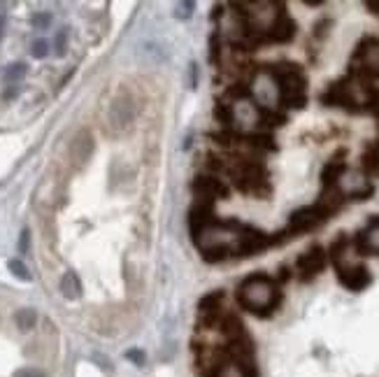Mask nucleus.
<instances>
[{"mask_svg":"<svg viewBox=\"0 0 379 377\" xmlns=\"http://www.w3.org/2000/svg\"><path fill=\"white\" fill-rule=\"evenodd\" d=\"M288 279H291V268H288V265H281V268H279V275H277V279H274V282L284 284V282H288Z\"/></svg>","mask_w":379,"mask_h":377,"instance_id":"39","label":"nucleus"},{"mask_svg":"<svg viewBox=\"0 0 379 377\" xmlns=\"http://www.w3.org/2000/svg\"><path fill=\"white\" fill-rule=\"evenodd\" d=\"M366 7H368V10L373 12V14H377V17H379V0H370V3H366Z\"/></svg>","mask_w":379,"mask_h":377,"instance_id":"42","label":"nucleus"},{"mask_svg":"<svg viewBox=\"0 0 379 377\" xmlns=\"http://www.w3.org/2000/svg\"><path fill=\"white\" fill-rule=\"evenodd\" d=\"M5 35V14H0V40H3Z\"/></svg>","mask_w":379,"mask_h":377,"instance_id":"44","label":"nucleus"},{"mask_svg":"<svg viewBox=\"0 0 379 377\" xmlns=\"http://www.w3.org/2000/svg\"><path fill=\"white\" fill-rule=\"evenodd\" d=\"M28 247H31V233H28V231H21V238H19V251H21V254H26Z\"/></svg>","mask_w":379,"mask_h":377,"instance_id":"38","label":"nucleus"},{"mask_svg":"<svg viewBox=\"0 0 379 377\" xmlns=\"http://www.w3.org/2000/svg\"><path fill=\"white\" fill-rule=\"evenodd\" d=\"M221 47H224V40H221V33L219 31H214L210 35V61L214 65H219L221 63Z\"/></svg>","mask_w":379,"mask_h":377,"instance_id":"28","label":"nucleus"},{"mask_svg":"<svg viewBox=\"0 0 379 377\" xmlns=\"http://www.w3.org/2000/svg\"><path fill=\"white\" fill-rule=\"evenodd\" d=\"M14 377H47V375L38 371V368H21V371L14 373Z\"/></svg>","mask_w":379,"mask_h":377,"instance_id":"36","label":"nucleus"},{"mask_svg":"<svg viewBox=\"0 0 379 377\" xmlns=\"http://www.w3.org/2000/svg\"><path fill=\"white\" fill-rule=\"evenodd\" d=\"M361 168L366 177H375L379 180V140L366 145V150L361 154Z\"/></svg>","mask_w":379,"mask_h":377,"instance_id":"16","label":"nucleus"},{"mask_svg":"<svg viewBox=\"0 0 379 377\" xmlns=\"http://www.w3.org/2000/svg\"><path fill=\"white\" fill-rule=\"evenodd\" d=\"M352 245H354L356 254H359V256H370V254H373V249H370V242H368L366 231H359V233H356V235H354V240H352Z\"/></svg>","mask_w":379,"mask_h":377,"instance_id":"29","label":"nucleus"},{"mask_svg":"<svg viewBox=\"0 0 379 377\" xmlns=\"http://www.w3.org/2000/svg\"><path fill=\"white\" fill-rule=\"evenodd\" d=\"M61 293L65 296L68 300H75L79 298V293H81V282H79V277L75 275V272H65V275L61 277Z\"/></svg>","mask_w":379,"mask_h":377,"instance_id":"20","label":"nucleus"},{"mask_svg":"<svg viewBox=\"0 0 379 377\" xmlns=\"http://www.w3.org/2000/svg\"><path fill=\"white\" fill-rule=\"evenodd\" d=\"M328 219H331V214L319 208L317 203L314 205H305V208L295 210L291 217H288L284 235H286V238H295V235L310 233V231H314V228L324 226Z\"/></svg>","mask_w":379,"mask_h":377,"instance_id":"6","label":"nucleus"},{"mask_svg":"<svg viewBox=\"0 0 379 377\" xmlns=\"http://www.w3.org/2000/svg\"><path fill=\"white\" fill-rule=\"evenodd\" d=\"M267 247H272V235H267L261 228H254L249 224H240L235 231V242L230 245V256L237 258L256 256Z\"/></svg>","mask_w":379,"mask_h":377,"instance_id":"4","label":"nucleus"},{"mask_svg":"<svg viewBox=\"0 0 379 377\" xmlns=\"http://www.w3.org/2000/svg\"><path fill=\"white\" fill-rule=\"evenodd\" d=\"M338 187L342 189L345 198H354V201H368V198L375 194V187L366 180V175H363V173H349V170L342 175Z\"/></svg>","mask_w":379,"mask_h":377,"instance_id":"11","label":"nucleus"},{"mask_svg":"<svg viewBox=\"0 0 379 377\" xmlns=\"http://www.w3.org/2000/svg\"><path fill=\"white\" fill-rule=\"evenodd\" d=\"M281 291L277 289V282L267 272H254L244 277L242 284L237 286V303L247 312L267 319L274 315V310L281 305Z\"/></svg>","mask_w":379,"mask_h":377,"instance_id":"1","label":"nucleus"},{"mask_svg":"<svg viewBox=\"0 0 379 377\" xmlns=\"http://www.w3.org/2000/svg\"><path fill=\"white\" fill-rule=\"evenodd\" d=\"M17 93H19L17 88H7V91H5V98H7V100H10V98H17Z\"/></svg>","mask_w":379,"mask_h":377,"instance_id":"43","label":"nucleus"},{"mask_svg":"<svg viewBox=\"0 0 379 377\" xmlns=\"http://www.w3.org/2000/svg\"><path fill=\"white\" fill-rule=\"evenodd\" d=\"M200 166L207 170V175H217V173H226L228 166L224 159H219L217 154H205L203 161H200Z\"/></svg>","mask_w":379,"mask_h":377,"instance_id":"24","label":"nucleus"},{"mask_svg":"<svg viewBox=\"0 0 379 377\" xmlns=\"http://www.w3.org/2000/svg\"><path fill=\"white\" fill-rule=\"evenodd\" d=\"M217 224H219V217H217V212H214V201L196 198V203H193L189 210V228H191L193 238Z\"/></svg>","mask_w":379,"mask_h":377,"instance_id":"10","label":"nucleus"},{"mask_svg":"<svg viewBox=\"0 0 379 377\" xmlns=\"http://www.w3.org/2000/svg\"><path fill=\"white\" fill-rule=\"evenodd\" d=\"M256 119L267 133L270 128H281V126L288 121V117L284 112H279V110L270 107V105H256Z\"/></svg>","mask_w":379,"mask_h":377,"instance_id":"17","label":"nucleus"},{"mask_svg":"<svg viewBox=\"0 0 379 377\" xmlns=\"http://www.w3.org/2000/svg\"><path fill=\"white\" fill-rule=\"evenodd\" d=\"M251 86L247 82H233L228 88H226V98H233V100H249L251 98Z\"/></svg>","mask_w":379,"mask_h":377,"instance_id":"26","label":"nucleus"},{"mask_svg":"<svg viewBox=\"0 0 379 377\" xmlns=\"http://www.w3.org/2000/svg\"><path fill=\"white\" fill-rule=\"evenodd\" d=\"M263 72L277 86L279 105L288 110H302L307 105V75L298 63L281 61L274 65H265Z\"/></svg>","mask_w":379,"mask_h":377,"instance_id":"2","label":"nucleus"},{"mask_svg":"<svg viewBox=\"0 0 379 377\" xmlns=\"http://www.w3.org/2000/svg\"><path fill=\"white\" fill-rule=\"evenodd\" d=\"M242 145H247L249 150H254L256 154H267V152H277V143H274L272 133H244Z\"/></svg>","mask_w":379,"mask_h":377,"instance_id":"14","label":"nucleus"},{"mask_svg":"<svg viewBox=\"0 0 379 377\" xmlns=\"http://www.w3.org/2000/svg\"><path fill=\"white\" fill-rule=\"evenodd\" d=\"M14 322H17L19 331H31L35 326V322H38V315H35V310L24 307V310H19V312L14 315Z\"/></svg>","mask_w":379,"mask_h":377,"instance_id":"25","label":"nucleus"},{"mask_svg":"<svg viewBox=\"0 0 379 377\" xmlns=\"http://www.w3.org/2000/svg\"><path fill=\"white\" fill-rule=\"evenodd\" d=\"M347 150H338V154L333 157L328 164L324 166L321 170V187L324 189H331V187H338L340 180H342V175L347 173Z\"/></svg>","mask_w":379,"mask_h":377,"instance_id":"13","label":"nucleus"},{"mask_svg":"<svg viewBox=\"0 0 379 377\" xmlns=\"http://www.w3.org/2000/svg\"><path fill=\"white\" fill-rule=\"evenodd\" d=\"M319 100H321V105H326V107L347 110L349 114H361L363 112L361 100L356 98V93H354V79L349 75L340 77L333 84H328V88L319 95Z\"/></svg>","mask_w":379,"mask_h":377,"instance_id":"5","label":"nucleus"},{"mask_svg":"<svg viewBox=\"0 0 379 377\" xmlns=\"http://www.w3.org/2000/svg\"><path fill=\"white\" fill-rule=\"evenodd\" d=\"M214 377H247V375H244L242 366H237L235 361H228V364H224L219 368Z\"/></svg>","mask_w":379,"mask_h":377,"instance_id":"30","label":"nucleus"},{"mask_svg":"<svg viewBox=\"0 0 379 377\" xmlns=\"http://www.w3.org/2000/svg\"><path fill=\"white\" fill-rule=\"evenodd\" d=\"M224 14H226V5H214L212 7V21L224 19Z\"/></svg>","mask_w":379,"mask_h":377,"instance_id":"40","label":"nucleus"},{"mask_svg":"<svg viewBox=\"0 0 379 377\" xmlns=\"http://www.w3.org/2000/svg\"><path fill=\"white\" fill-rule=\"evenodd\" d=\"M31 54L35 58H44V56L49 54V42L47 40H35L33 47H31Z\"/></svg>","mask_w":379,"mask_h":377,"instance_id":"32","label":"nucleus"},{"mask_svg":"<svg viewBox=\"0 0 379 377\" xmlns=\"http://www.w3.org/2000/svg\"><path fill=\"white\" fill-rule=\"evenodd\" d=\"M65 42H68V28H61V31L56 33V54L58 56L65 54Z\"/></svg>","mask_w":379,"mask_h":377,"instance_id":"34","label":"nucleus"},{"mask_svg":"<svg viewBox=\"0 0 379 377\" xmlns=\"http://www.w3.org/2000/svg\"><path fill=\"white\" fill-rule=\"evenodd\" d=\"M335 272H338L340 284L349 291H363L370 282H373L370 270L361 263L359 265H342V268H338Z\"/></svg>","mask_w":379,"mask_h":377,"instance_id":"12","label":"nucleus"},{"mask_svg":"<svg viewBox=\"0 0 379 377\" xmlns=\"http://www.w3.org/2000/svg\"><path fill=\"white\" fill-rule=\"evenodd\" d=\"M226 173L230 175V182H233V187L240 191V194L261 198V201L272 196L270 173H267V166L261 159L237 157Z\"/></svg>","mask_w":379,"mask_h":377,"instance_id":"3","label":"nucleus"},{"mask_svg":"<svg viewBox=\"0 0 379 377\" xmlns=\"http://www.w3.org/2000/svg\"><path fill=\"white\" fill-rule=\"evenodd\" d=\"M126 359H131L133 364L142 366V364H145V352H142V350H131L128 354H126Z\"/></svg>","mask_w":379,"mask_h":377,"instance_id":"37","label":"nucleus"},{"mask_svg":"<svg viewBox=\"0 0 379 377\" xmlns=\"http://www.w3.org/2000/svg\"><path fill=\"white\" fill-rule=\"evenodd\" d=\"M191 189H193V194H196V198H205V201H226V198L230 196V187L224 182V180H219L217 175H196L193 177V182H191Z\"/></svg>","mask_w":379,"mask_h":377,"instance_id":"9","label":"nucleus"},{"mask_svg":"<svg viewBox=\"0 0 379 377\" xmlns=\"http://www.w3.org/2000/svg\"><path fill=\"white\" fill-rule=\"evenodd\" d=\"M295 33H298V24L291 19L286 7L281 5L279 12H274L270 24L265 26V40L267 44H286L295 38Z\"/></svg>","mask_w":379,"mask_h":377,"instance_id":"8","label":"nucleus"},{"mask_svg":"<svg viewBox=\"0 0 379 377\" xmlns=\"http://www.w3.org/2000/svg\"><path fill=\"white\" fill-rule=\"evenodd\" d=\"M328 26H331V21H328V19H324L321 24H317V26H314V35H317V38H324V35H326L324 28H328Z\"/></svg>","mask_w":379,"mask_h":377,"instance_id":"41","label":"nucleus"},{"mask_svg":"<svg viewBox=\"0 0 379 377\" xmlns=\"http://www.w3.org/2000/svg\"><path fill=\"white\" fill-rule=\"evenodd\" d=\"M31 24H33L35 28H49V24H51V14H49V12L35 14V17L31 19Z\"/></svg>","mask_w":379,"mask_h":377,"instance_id":"35","label":"nucleus"},{"mask_svg":"<svg viewBox=\"0 0 379 377\" xmlns=\"http://www.w3.org/2000/svg\"><path fill=\"white\" fill-rule=\"evenodd\" d=\"M217 329L224 333V338L228 340V343H233V340L247 336V329H244L242 319L235 312H224V315H221V322H219Z\"/></svg>","mask_w":379,"mask_h":377,"instance_id":"15","label":"nucleus"},{"mask_svg":"<svg viewBox=\"0 0 379 377\" xmlns=\"http://www.w3.org/2000/svg\"><path fill=\"white\" fill-rule=\"evenodd\" d=\"M349 245H352V240H349V235L347 233H340L335 240L331 242V247H328V261L335 265V270L338 268H342L345 265V256H347V249H349Z\"/></svg>","mask_w":379,"mask_h":377,"instance_id":"18","label":"nucleus"},{"mask_svg":"<svg viewBox=\"0 0 379 377\" xmlns=\"http://www.w3.org/2000/svg\"><path fill=\"white\" fill-rule=\"evenodd\" d=\"M200 256H203L205 263H221L230 256V245H219V247L205 249V251H200Z\"/></svg>","mask_w":379,"mask_h":377,"instance_id":"23","label":"nucleus"},{"mask_svg":"<svg viewBox=\"0 0 379 377\" xmlns=\"http://www.w3.org/2000/svg\"><path fill=\"white\" fill-rule=\"evenodd\" d=\"M375 47H379V38H375V35H366V38H361L359 44H356L354 54H352V65L361 63Z\"/></svg>","mask_w":379,"mask_h":377,"instance_id":"22","label":"nucleus"},{"mask_svg":"<svg viewBox=\"0 0 379 377\" xmlns=\"http://www.w3.org/2000/svg\"><path fill=\"white\" fill-rule=\"evenodd\" d=\"M328 265V254L321 245H312L307 251L295 258V272H298V279L300 282H312L319 272H324V268Z\"/></svg>","mask_w":379,"mask_h":377,"instance_id":"7","label":"nucleus"},{"mask_svg":"<svg viewBox=\"0 0 379 377\" xmlns=\"http://www.w3.org/2000/svg\"><path fill=\"white\" fill-rule=\"evenodd\" d=\"M226 298V293L224 291H210V293H205L203 298H200L198 303V315L200 312H217V310H221V303H224Z\"/></svg>","mask_w":379,"mask_h":377,"instance_id":"21","label":"nucleus"},{"mask_svg":"<svg viewBox=\"0 0 379 377\" xmlns=\"http://www.w3.org/2000/svg\"><path fill=\"white\" fill-rule=\"evenodd\" d=\"M7 268L12 270V275H14V277L24 279V282H28V279H31V272H28V268L19 261V258H12V261L7 263Z\"/></svg>","mask_w":379,"mask_h":377,"instance_id":"31","label":"nucleus"},{"mask_svg":"<svg viewBox=\"0 0 379 377\" xmlns=\"http://www.w3.org/2000/svg\"><path fill=\"white\" fill-rule=\"evenodd\" d=\"M26 75V65L24 63H12V65H7V68L3 70V79L7 84H14V82H19L21 77Z\"/></svg>","mask_w":379,"mask_h":377,"instance_id":"27","label":"nucleus"},{"mask_svg":"<svg viewBox=\"0 0 379 377\" xmlns=\"http://www.w3.org/2000/svg\"><path fill=\"white\" fill-rule=\"evenodd\" d=\"M193 10H196V5H193V3H180L175 7V17L177 19H189L193 14Z\"/></svg>","mask_w":379,"mask_h":377,"instance_id":"33","label":"nucleus"},{"mask_svg":"<svg viewBox=\"0 0 379 377\" xmlns=\"http://www.w3.org/2000/svg\"><path fill=\"white\" fill-rule=\"evenodd\" d=\"M212 114H214V119H217V124H221V128H233V124H235L233 105H228L224 100H217L212 107Z\"/></svg>","mask_w":379,"mask_h":377,"instance_id":"19","label":"nucleus"}]
</instances>
